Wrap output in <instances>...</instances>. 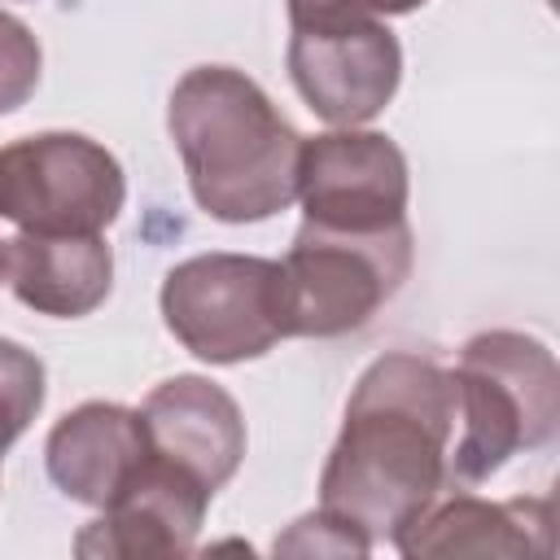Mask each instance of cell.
<instances>
[{
  "mask_svg": "<svg viewBox=\"0 0 560 560\" xmlns=\"http://www.w3.org/2000/svg\"><path fill=\"white\" fill-rule=\"evenodd\" d=\"M424 0H289L293 26H328V22H376V13H407Z\"/></svg>",
  "mask_w": 560,
  "mask_h": 560,
  "instance_id": "cell-12",
  "label": "cell"
},
{
  "mask_svg": "<svg viewBox=\"0 0 560 560\" xmlns=\"http://www.w3.org/2000/svg\"><path fill=\"white\" fill-rule=\"evenodd\" d=\"M166 328L210 363H236L262 354L284 337L280 315V262L206 254L166 276L162 289Z\"/></svg>",
  "mask_w": 560,
  "mask_h": 560,
  "instance_id": "cell-4",
  "label": "cell"
},
{
  "mask_svg": "<svg viewBox=\"0 0 560 560\" xmlns=\"http://www.w3.org/2000/svg\"><path fill=\"white\" fill-rule=\"evenodd\" d=\"M39 79V48L31 31L0 13V114L18 109Z\"/></svg>",
  "mask_w": 560,
  "mask_h": 560,
  "instance_id": "cell-11",
  "label": "cell"
},
{
  "mask_svg": "<svg viewBox=\"0 0 560 560\" xmlns=\"http://www.w3.org/2000/svg\"><path fill=\"white\" fill-rule=\"evenodd\" d=\"M398 44L381 22L293 26L289 70L306 105L328 122H363L398 88Z\"/></svg>",
  "mask_w": 560,
  "mask_h": 560,
  "instance_id": "cell-7",
  "label": "cell"
},
{
  "mask_svg": "<svg viewBox=\"0 0 560 560\" xmlns=\"http://www.w3.org/2000/svg\"><path fill=\"white\" fill-rule=\"evenodd\" d=\"M149 451H153V438L140 411L88 402L52 429L48 472L66 494L109 508L114 494L149 459Z\"/></svg>",
  "mask_w": 560,
  "mask_h": 560,
  "instance_id": "cell-8",
  "label": "cell"
},
{
  "mask_svg": "<svg viewBox=\"0 0 560 560\" xmlns=\"http://www.w3.org/2000/svg\"><path fill=\"white\" fill-rule=\"evenodd\" d=\"M109 245L101 236H35L9 241L13 293L44 315H83L109 293Z\"/></svg>",
  "mask_w": 560,
  "mask_h": 560,
  "instance_id": "cell-10",
  "label": "cell"
},
{
  "mask_svg": "<svg viewBox=\"0 0 560 560\" xmlns=\"http://www.w3.org/2000/svg\"><path fill=\"white\" fill-rule=\"evenodd\" d=\"M306 223L332 232H389L407 210V162L389 136H319L298 153Z\"/></svg>",
  "mask_w": 560,
  "mask_h": 560,
  "instance_id": "cell-6",
  "label": "cell"
},
{
  "mask_svg": "<svg viewBox=\"0 0 560 560\" xmlns=\"http://www.w3.org/2000/svg\"><path fill=\"white\" fill-rule=\"evenodd\" d=\"M144 424H149L153 446L179 468H188L192 477H201L210 490L228 481L245 446L236 402L197 376L166 381L144 402Z\"/></svg>",
  "mask_w": 560,
  "mask_h": 560,
  "instance_id": "cell-9",
  "label": "cell"
},
{
  "mask_svg": "<svg viewBox=\"0 0 560 560\" xmlns=\"http://www.w3.org/2000/svg\"><path fill=\"white\" fill-rule=\"evenodd\" d=\"M459 442V385L416 354L372 363L346 407L341 442L324 468V512L368 534L416 525L451 477L446 442Z\"/></svg>",
  "mask_w": 560,
  "mask_h": 560,
  "instance_id": "cell-1",
  "label": "cell"
},
{
  "mask_svg": "<svg viewBox=\"0 0 560 560\" xmlns=\"http://www.w3.org/2000/svg\"><path fill=\"white\" fill-rule=\"evenodd\" d=\"M9 276V241H0V280Z\"/></svg>",
  "mask_w": 560,
  "mask_h": 560,
  "instance_id": "cell-13",
  "label": "cell"
},
{
  "mask_svg": "<svg viewBox=\"0 0 560 560\" xmlns=\"http://www.w3.org/2000/svg\"><path fill=\"white\" fill-rule=\"evenodd\" d=\"M171 136L184 153L192 197L228 223L267 219L298 197V131L245 74L192 70L171 96Z\"/></svg>",
  "mask_w": 560,
  "mask_h": 560,
  "instance_id": "cell-2",
  "label": "cell"
},
{
  "mask_svg": "<svg viewBox=\"0 0 560 560\" xmlns=\"http://www.w3.org/2000/svg\"><path fill=\"white\" fill-rule=\"evenodd\" d=\"M122 206L118 162L88 136H26L0 149V214L35 236H96Z\"/></svg>",
  "mask_w": 560,
  "mask_h": 560,
  "instance_id": "cell-5",
  "label": "cell"
},
{
  "mask_svg": "<svg viewBox=\"0 0 560 560\" xmlns=\"http://www.w3.org/2000/svg\"><path fill=\"white\" fill-rule=\"evenodd\" d=\"M411 267L407 223L389 232H332L302 223L280 262L284 337H332L372 319Z\"/></svg>",
  "mask_w": 560,
  "mask_h": 560,
  "instance_id": "cell-3",
  "label": "cell"
}]
</instances>
